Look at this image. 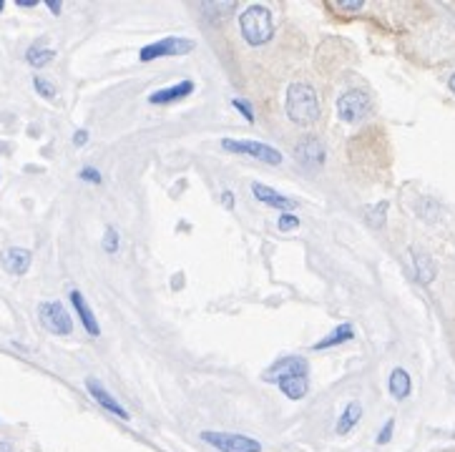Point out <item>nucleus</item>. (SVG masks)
<instances>
[{
	"instance_id": "obj_1",
	"label": "nucleus",
	"mask_w": 455,
	"mask_h": 452,
	"mask_svg": "<svg viewBox=\"0 0 455 452\" xmlns=\"http://www.w3.org/2000/svg\"><path fill=\"white\" fill-rule=\"evenodd\" d=\"M287 116L297 126H310L320 118L317 91L310 83H292L287 91Z\"/></svg>"
},
{
	"instance_id": "obj_2",
	"label": "nucleus",
	"mask_w": 455,
	"mask_h": 452,
	"mask_svg": "<svg viewBox=\"0 0 455 452\" xmlns=\"http://www.w3.org/2000/svg\"><path fill=\"white\" fill-rule=\"evenodd\" d=\"M239 30H242L244 40L249 46H265L267 40L274 33V23H272V13L265 6H252L242 13L239 18Z\"/></svg>"
},
{
	"instance_id": "obj_3",
	"label": "nucleus",
	"mask_w": 455,
	"mask_h": 452,
	"mask_svg": "<svg viewBox=\"0 0 455 452\" xmlns=\"http://www.w3.org/2000/svg\"><path fill=\"white\" fill-rule=\"evenodd\" d=\"M202 440L219 452H262V445L257 440L234 435V432H202Z\"/></svg>"
},
{
	"instance_id": "obj_4",
	"label": "nucleus",
	"mask_w": 455,
	"mask_h": 452,
	"mask_svg": "<svg viewBox=\"0 0 455 452\" xmlns=\"http://www.w3.org/2000/svg\"><path fill=\"white\" fill-rule=\"evenodd\" d=\"M222 146H224L226 151H231V154H247V156H254V159L260 161H267V164H272V166H277V164H282V154L274 149V146H269V143H260V141H236V138H224L222 141Z\"/></svg>"
},
{
	"instance_id": "obj_5",
	"label": "nucleus",
	"mask_w": 455,
	"mask_h": 452,
	"mask_svg": "<svg viewBox=\"0 0 455 452\" xmlns=\"http://www.w3.org/2000/svg\"><path fill=\"white\" fill-rule=\"evenodd\" d=\"M38 317H41V324L46 326L48 332L58 334V337L71 334V329H73L71 314L66 312V307L61 302H43L38 307Z\"/></svg>"
},
{
	"instance_id": "obj_6",
	"label": "nucleus",
	"mask_w": 455,
	"mask_h": 452,
	"mask_svg": "<svg viewBox=\"0 0 455 452\" xmlns=\"http://www.w3.org/2000/svg\"><path fill=\"white\" fill-rule=\"evenodd\" d=\"M370 111V98L365 91L360 88H352V91L342 93L340 101H337V114L345 123H358L368 116Z\"/></svg>"
},
{
	"instance_id": "obj_7",
	"label": "nucleus",
	"mask_w": 455,
	"mask_h": 452,
	"mask_svg": "<svg viewBox=\"0 0 455 452\" xmlns=\"http://www.w3.org/2000/svg\"><path fill=\"white\" fill-rule=\"evenodd\" d=\"M194 51V40L189 38H164L156 40V43H149L138 51V58L141 61H156V58L164 56H184V53Z\"/></svg>"
},
{
	"instance_id": "obj_8",
	"label": "nucleus",
	"mask_w": 455,
	"mask_h": 452,
	"mask_svg": "<svg viewBox=\"0 0 455 452\" xmlns=\"http://www.w3.org/2000/svg\"><path fill=\"white\" fill-rule=\"evenodd\" d=\"M297 161L305 166H322L324 164V143L315 136H307L297 143Z\"/></svg>"
},
{
	"instance_id": "obj_9",
	"label": "nucleus",
	"mask_w": 455,
	"mask_h": 452,
	"mask_svg": "<svg viewBox=\"0 0 455 452\" xmlns=\"http://www.w3.org/2000/svg\"><path fill=\"white\" fill-rule=\"evenodd\" d=\"M0 262H3L6 271L20 276L30 269V252L28 249H20V246H8L6 252L0 254Z\"/></svg>"
},
{
	"instance_id": "obj_10",
	"label": "nucleus",
	"mask_w": 455,
	"mask_h": 452,
	"mask_svg": "<svg viewBox=\"0 0 455 452\" xmlns=\"http://www.w3.org/2000/svg\"><path fill=\"white\" fill-rule=\"evenodd\" d=\"M191 91H194V83H191V80H179L176 86L159 88V91L151 93V96H149V104L166 106V104H174V101H181V98H186Z\"/></svg>"
},
{
	"instance_id": "obj_11",
	"label": "nucleus",
	"mask_w": 455,
	"mask_h": 452,
	"mask_svg": "<svg viewBox=\"0 0 455 452\" xmlns=\"http://www.w3.org/2000/svg\"><path fill=\"white\" fill-rule=\"evenodd\" d=\"M307 362L302 357H287V360H279L272 369H267L262 377L265 379H282L289 377V374H307Z\"/></svg>"
},
{
	"instance_id": "obj_12",
	"label": "nucleus",
	"mask_w": 455,
	"mask_h": 452,
	"mask_svg": "<svg viewBox=\"0 0 455 452\" xmlns=\"http://www.w3.org/2000/svg\"><path fill=\"white\" fill-rule=\"evenodd\" d=\"M86 389H88V395H91L93 400L98 402V405L104 407V410H109V413H114L116 417L128 420V413H126V410H123L121 405H119V402L114 400V397L109 395V392H106L104 387H101V382H96V379H88V382H86Z\"/></svg>"
},
{
	"instance_id": "obj_13",
	"label": "nucleus",
	"mask_w": 455,
	"mask_h": 452,
	"mask_svg": "<svg viewBox=\"0 0 455 452\" xmlns=\"http://www.w3.org/2000/svg\"><path fill=\"white\" fill-rule=\"evenodd\" d=\"M252 191H254V196L262 201V204H267V207L282 209V212H289V209L297 207V201L287 199V196H282L279 191L269 189V186H265V183H254Z\"/></svg>"
},
{
	"instance_id": "obj_14",
	"label": "nucleus",
	"mask_w": 455,
	"mask_h": 452,
	"mask_svg": "<svg viewBox=\"0 0 455 452\" xmlns=\"http://www.w3.org/2000/svg\"><path fill=\"white\" fill-rule=\"evenodd\" d=\"M71 304H73V310L78 312V317H81V324L86 326V332L93 334V337H98V334H101V326H98L96 317H93L91 307L86 304L83 294H81V292H75V289H73V292H71Z\"/></svg>"
},
{
	"instance_id": "obj_15",
	"label": "nucleus",
	"mask_w": 455,
	"mask_h": 452,
	"mask_svg": "<svg viewBox=\"0 0 455 452\" xmlns=\"http://www.w3.org/2000/svg\"><path fill=\"white\" fill-rule=\"evenodd\" d=\"M277 382H279V389H282L289 400H302L307 395V389H310L307 374H289V377L277 379Z\"/></svg>"
},
{
	"instance_id": "obj_16",
	"label": "nucleus",
	"mask_w": 455,
	"mask_h": 452,
	"mask_svg": "<svg viewBox=\"0 0 455 452\" xmlns=\"http://www.w3.org/2000/svg\"><path fill=\"white\" fill-rule=\"evenodd\" d=\"M390 392L395 400H405L410 395V374L403 367H395L390 374Z\"/></svg>"
},
{
	"instance_id": "obj_17",
	"label": "nucleus",
	"mask_w": 455,
	"mask_h": 452,
	"mask_svg": "<svg viewBox=\"0 0 455 452\" xmlns=\"http://www.w3.org/2000/svg\"><path fill=\"white\" fill-rule=\"evenodd\" d=\"M360 417H363V405H360V402H350V405L345 407V413H342L340 422H337V435H347V432L360 422Z\"/></svg>"
},
{
	"instance_id": "obj_18",
	"label": "nucleus",
	"mask_w": 455,
	"mask_h": 452,
	"mask_svg": "<svg viewBox=\"0 0 455 452\" xmlns=\"http://www.w3.org/2000/svg\"><path fill=\"white\" fill-rule=\"evenodd\" d=\"M352 324H337L334 326V332L332 334H327L324 339H320L317 344H312V349H327V347H334V344H342V342H347V339H352Z\"/></svg>"
},
{
	"instance_id": "obj_19",
	"label": "nucleus",
	"mask_w": 455,
	"mask_h": 452,
	"mask_svg": "<svg viewBox=\"0 0 455 452\" xmlns=\"http://www.w3.org/2000/svg\"><path fill=\"white\" fill-rule=\"evenodd\" d=\"M53 58H56V51H53V48H43V46H30L28 53H25V61H28L30 66H35V68L48 66Z\"/></svg>"
},
{
	"instance_id": "obj_20",
	"label": "nucleus",
	"mask_w": 455,
	"mask_h": 452,
	"mask_svg": "<svg viewBox=\"0 0 455 452\" xmlns=\"http://www.w3.org/2000/svg\"><path fill=\"white\" fill-rule=\"evenodd\" d=\"M415 269H418V279H420L423 284H427V281L435 276V267H432L430 257L423 252H415Z\"/></svg>"
},
{
	"instance_id": "obj_21",
	"label": "nucleus",
	"mask_w": 455,
	"mask_h": 452,
	"mask_svg": "<svg viewBox=\"0 0 455 452\" xmlns=\"http://www.w3.org/2000/svg\"><path fill=\"white\" fill-rule=\"evenodd\" d=\"M33 86H35V91L41 93L43 98H56V86H53L51 80L41 78V75H35V78H33Z\"/></svg>"
},
{
	"instance_id": "obj_22",
	"label": "nucleus",
	"mask_w": 455,
	"mask_h": 452,
	"mask_svg": "<svg viewBox=\"0 0 455 452\" xmlns=\"http://www.w3.org/2000/svg\"><path fill=\"white\" fill-rule=\"evenodd\" d=\"M104 249H106V252H116V249H119V234H116L114 226H109V229H106V234H104Z\"/></svg>"
},
{
	"instance_id": "obj_23",
	"label": "nucleus",
	"mask_w": 455,
	"mask_h": 452,
	"mask_svg": "<svg viewBox=\"0 0 455 452\" xmlns=\"http://www.w3.org/2000/svg\"><path fill=\"white\" fill-rule=\"evenodd\" d=\"M231 106H234L236 111H239V114L244 116V118L249 121V123H252L254 121V114H252V106L247 104V101H244V98H234V101H231Z\"/></svg>"
},
{
	"instance_id": "obj_24",
	"label": "nucleus",
	"mask_w": 455,
	"mask_h": 452,
	"mask_svg": "<svg viewBox=\"0 0 455 452\" xmlns=\"http://www.w3.org/2000/svg\"><path fill=\"white\" fill-rule=\"evenodd\" d=\"M277 224H279V229L282 231H289V229H297V226H300V219L292 216V214H282Z\"/></svg>"
},
{
	"instance_id": "obj_25",
	"label": "nucleus",
	"mask_w": 455,
	"mask_h": 452,
	"mask_svg": "<svg viewBox=\"0 0 455 452\" xmlns=\"http://www.w3.org/2000/svg\"><path fill=\"white\" fill-rule=\"evenodd\" d=\"M78 176L83 178V181H91V183H101V173L96 171V169H81V173H78Z\"/></svg>"
},
{
	"instance_id": "obj_26",
	"label": "nucleus",
	"mask_w": 455,
	"mask_h": 452,
	"mask_svg": "<svg viewBox=\"0 0 455 452\" xmlns=\"http://www.w3.org/2000/svg\"><path fill=\"white\" fill-rule=\"evenodd\" d=\"M392 424H395V422H392V420H387L385 427L380 429V435H377V442H380V445H385V442L392 437Z\"/></svg>"
},
{
	"instance_id": "obj_27",
	"label": "nucleus",
	"mask_w": 455,
	"mask_h": 452,
	"mask_svg": "<svg viewBox=\"0 0 455 452\" xmlns=\"http://www.w3.org/2000/svg\"><path fill=\"white\" fill-rule=\"evenodd\" d=\"M385 209H387V204L382 201V204H377V212L370 214V219H372L375 226H382V214H385Z\"/></svg>"
},
{
	"instance_id": "obj_28",
	"label": "nucleus",
	"mask_w": 455,
	"mask_h": 452,
	"mask_svg": "<svg viewBox=\"0 0 455 452\" xmlns=\"http://www.w3.org/2000/svg\"><path fill=\"white\" fill-rule=\"evenodd\" d=\"M340 8H345V11H360L363 3H360V0H342Z\"/></svg>"
},
{
	"instance_id": "obj_29",
	"label": "nucleus",
	"mask_w": 455,
	"mask_h": 452,
	"mask_svg": "<svg viewBox=\"0 0 455 452\" xmlns=\"http://www.w3.org/2000/svg\"><path fill=\"white\" fill-rule=\"evenodd\" d=\"M86 141H88V131H83V128H81V131H75V136H73L75 146H83Z\"/></svg>"
},
{
	"instance_id": "obj_30",
	"label": "nucleus",
	"mask_w": 455,
	"mask_h": 452,
	"mask_svg": "<svg viewBox=\"0 0 455 452\" xmlns=\"http://www.w3.org/2000/svg\"><path fill=\"white\" fill-rule=\"evenodd\" d=\"M222 201H224V207H234V194H231V191H224V194H222Z\"/></svg>"
},
{
	"instance_id": "obj_31",
	"label": "nucleus",
	"mask_w": 455,
	"mask_h": 452,
	"mask_svg": "<svg viewBox=\"0 0 455 452\" xmlns=\"http://www.w3.org/2000/svg\"><path fill=\"white\" fill-rule=\"evenodd\" d=\"M48 8H51V13H61V3H58V0H48Z\"/></svg>"
},
{
	"instance_id": "obj_32",
	"label": "nucleus",
	"mask_w": 455,
	"mask_h": 452,
	"mask_svg": "<svg viewBox=\"0 0 455 452\" xmlns=\"http://www.w3.org/2000/svg\"><path fill=\"white\" fill-rule=\"evenodd\" d=\"M18 6H23V8H33V6H35V0H18Z\"/></svg>"
},
{
	"instance_id": "obj_33",
	"label": "nucleus",
	"mask_w": 455,
	"mask_h": 452,
	"mask_svg": "<svg viewBox=\"0 0 455 452\" xmlns=\"http://www.w3.org/2000/svg\"><path fill=\"white\" fill-rule=\"evenodd\" d=\"M0 452H13V445H8V442L0 440Z\"/></svg>"
},
{
	"instance_id": "obj_34",
	"label": "nucleus",
	"mask_w": 455,
	"mask_h": 452,
	"mask_svg": "<svg viewBox=\"0 0 455 452\" xmlns=\"http://www.w3.org/2000/svg\"><path fill=\"white\" fill-rule=\"evenodd\" d=\"M450 91H453V93H455V73H453V75H450Z\"/></svg>"
},
{
	"instance_id": "obj_35",
	"label": "nucleus",
	"mask_w": 455,
	"mask_h": 452,
	"mask_svg": "<svg viewBox=\"0 0 455 452\" xmlns=\"http://www.w3.org/2000/svg\"><path fill=\"white\" fill-rule=\"evenodd\" d=\"M435 452H455V445L453 447H443V450H435Z\"/></svg>"
},
{
	"instance_id": "obj_36",
	"label": "nucleus",
	"mask_w": 455,
	"mask_h": 452,
	"mask_svg": "<svg viewBox=\"0 0 455 452\" xmlns=\"http://www.w3.org/2000/svg\"><path fill=\"white\" fill-rule=\"evenodd\" d=\"M0 11H3V0H0Z\"/></svg>"
}]
</instances>
